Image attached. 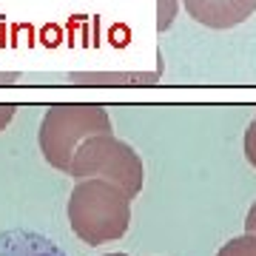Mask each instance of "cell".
<instances>
[{
    "mask_svg": "<svg viewBox=\"0 0 256 256\" xmlns=\"http://www.w3.org/2000/svg\"><path fill=\"white\" fill-rule=\"evenodd\" d=\"M66 214L74 236L86 245H106L126 236L131 225V196L108 180L88 176L77 180Z\"/></svg>",
    "mask_w": 256,
    "mask_h": 256,
    "instance_id": "1",
    "label": "cell"
},
{
    "mask_svg": "<svg viewBox=\"0 0 256 256\" xmlns=\"http://www.w3.org/2000/svg\"><path fill=\"white\" fill-rule=\"evenodd\" d=\"M94 134H111L108 111L97 102H60L43 114L37 142L52 168L68 171L77 146Z\"/></svg>",
    "mask_w": 256,
    "mask_h": 256,
    "instance_id": "2",
    "label": "cell"
},
{
    "mask_svg": "<svg viewBox=\"0 0 256 256\" xmlns=\"http://www.w3.org/2000/svg\"><path fill=\"white\" fill-rule=\"evenodd\" d=\"M66 174L74 180H88V176L108 180L120 185L131 200L142 191V182H146V168H142L140 154L114 134H94L82 140Z\"/></svg>",
    "mask_w": 256,
    "mask_h": 256,
    "instance_id": "3",
    "label": "cell"
},
{
    "mask_svg": "<svg viewBox=\"0 0 256 256\" xmlns=\"http://www.w3.org/2000/svg\"><path fill=\"white\" fill-rule=\"evenodd\" d=\"M188 18L208 28H234L256 12V0H182Z\"/></svg>",
    "mask_w": 256,
    "mask_h": 256,
    "instance_id": "4",
    "label": "cell"
},
{
    "mask_svg": "<svg viewBox=\"0 0 256 256\" xmlns=\"http://www.w3.org/2000/svg\"><path fill=\"white\" fill-rule=\"evenodd\" d=\"M0 256H66L54 239L37 230L12 228L0 234Z\"/></svg>",
    "mask_w": 256,
    "mask_h": 256,
    "instance_id": "5",
    "label": "cell"
},
{
    "mask_svg": "<svg viewBox=\"0 0 256 256\" xmlns=\"http://www.w3.org/2000/svg\"><path fill=\"white\" fill-rule=\"evenodd\" d=\"M160 74H142V72H82L68 74V82L86 86V88H131V86H154Z\"/></svg>",
    "mask_w": 256,
    "mask_h": 256,
    "instance_id": "6",
    "label": "cell"
},
{
    "mask_svg": "<svg viewBox=\"0 0 256 256\" xmlns=\"http://www.w3.org/2000/svg\"><path fill=\"white\" fill-rule=\"evenodd\" d=\"M216 256H256V234L234 236L230 242H225L216 250Z\"/></svg>",
    "mask_w": 256,
    "mask_h": 256,
    "instance_id": "7",
    "label": "cell"
},
{
    "mask_svg": "<svg viewBox=\"0 0 256 256\" xmlns=\"http://www.w3.org/2000/svg\"><path fill=\"white\" fill-rule=\"evenodd\" d=\"M176 12H180V0H156V32L160 34L174 26Z\"/></svg>",
    "mask_w": 256,
    "mask_h": 256,
    "instance_id": "8",
    "label": "cell"
},
{
    "mask_svg": "<svg viewBox=\"0 0 256 256\" xmlns=\"http://www.w3.org/2000/svg\"><path fill=\"white\" fill-rule=\"evenodd\" d=\"M245 160L256 168V117L250 120V126L245 131Z\"/></svg>",
    "mask_w": 256,
    "mask_h": 256,
    "instance_id": "9",
    "label": "cell"
},
{
    "mask_svg": "<svg viewBox=\"0 0 256 256\" xmlns=\"http://www.w3.org/2000/svg\"><path fill=\"white\" fill-rule=\"evenodd\" d=\"M14 114H18V106H12V102H0V131L14 120Z\"/></svg>",
    "mask_w": 256,
    "mask_h": 256,
    "instance_id": "10",
    "label": "cell"
},
{
    "mask_svg": "<svg viewBox=\"0 0 256 256\" xmlns=\"http://www.w3.org/2000/svg\"><path fill=\"white\" fill-rule=\"evenodd\" d=\"M245 230L248 234H256V202L250 205V210H248V216H245Z\"/></svg>",
    "mask_w": 256,
    "mask_h": 256,
    "instance_id": "11",
    "label": "cell"
},
{
    "mask_svg": "<svg viewBox=\"0 0 256 256\" xmlns=\"http://www.w3.org/2000/svg\"><path fill=\"white\" fill-rule=\"evenodd\" d=\"M20 74L18 72H0V86H12V82H18Z\"/></svg>",
    "mask_w": 256,
    "mask_h": 256,
    "instance_id": "12",
    "label": "cell"
},
{
    "mask_svg": "<svg viewBox=\"0 0 256 256\" xmlns=\"http://www.w3.org/2000/svg\"><path fill=\"white\" fill-rule=\"evenodd\" d=\"M106 256H126V254H106Z\"/></svg>",
    "mask_w": 256,
    "mask_h": 256,
    "instance_id": "13",
    "label": "cell"
}]
</instances>
